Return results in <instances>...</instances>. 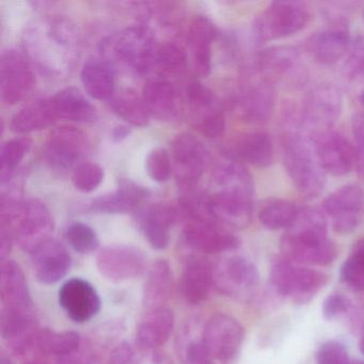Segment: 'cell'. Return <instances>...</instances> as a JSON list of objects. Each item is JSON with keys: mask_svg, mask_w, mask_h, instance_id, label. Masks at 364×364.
<instances>
[{"mask_svg": "<svg viewBox=\"0 0 364 364\" xmlns=\"http://www.w3.org/2000/svg\"><path fill=\"white\" fill-rule=\"evenodd\" d=\"M363 18H364V12H363Z\"/></svg>", "mask_w": 364, "mask_h": 364, "instance_id": "58", "label": "cell"}, {"mask_svg": "<svg viewBox=\"0 0 364 364\" xmlns=\"http://www.w3.org/2000/svg\"><path fill=\"white\" fill-rule=\"evenodd\" d=\"M57 117L77 123L95 122L97 112L95 106L75 87L63 89L50 97Z\"/></svg>", "mask_w": 364, "mask_h": 364, "instance_id": "33", "label": "cell"}, {"mask_svg": "<svg viewBox=\"0 0 364 364\" xmlns=\"http://www.w3.org/2000/svg\"><path fill=\"white\" fill-rule=\"evenodd\" d=\"M214 287L213 266L199 253L186 255L180 279V293L191 306L202 304Z\"/></svg>", "mask_w": 364, "mask_h": 364, "instance_id": "23", "label": "cell"}, {"mask_svg": "<svg viewBox=\"0 0 364 364\" xmlns=\"http://www.w3.org/2000/svg\"><path fill=\"white\" fill-rule=\"evenodd\" d=\"M274 102V86L261 78L242 89L234 105L242 120L252 124H263L272 117Z\"/></svg>", "mask_w": 364, "mask_h": 364, "instance_id": "25", "label": "cell"}, {"mask_svg": "<svg viewBox=\"0 0 364 364\" xmlns=\"http://www.w3.org/2000/svg\"><path fill=\"white\" fill-rule=\"evenodd\" d=\"M208 364H213V362H210V363H208Z\"/></svg>", "mask_w": 364, "mask_h": 364, "instance_id": "57", "label": "cell"}, {"mask_svg": "<svg viewBox=\"0 0 364 364\" xmlns=\"http://www.w3.org/2000/svg\"><path fill=\"white\" fill-rule=\"evenodd\" d=\"M173 291V274L166 259H157L149 267L144 287V304L149 310L165 308Z\"/></svg>", "mask_w": 364, "mask_h": 364, "instance_id": "32", "label": "cell"}, {"mask_svg": "<svg viewBox=\"0 0 364 364\" xmlns=\"http://www.w3.org/2000/svg\"><path fill=\"white\" fill-rule=\"evenodd\" d=\"M108 104L116 116L133 127H146L152 118L144 103V97H139L131 89L114 93Z\"/></svg>", "mask_w": 364, "mask_h": 364, "instance_id": "37", "label": "cell"}, {"mask_svg": "<svg viewBox=\"0 0 364 364\" xmlns=\"http://www.w3.org/2000/svg\"><path fill=\"white\" fill-rule=\"evenodd\" d=\"M323 208L336 233H351L363 219V189L357 184L344 185L323 200Z\"/></svg>", "mask_w": 364, "mask_h": 364, "instance_id": "15", "label": "cell"}, {"mask_svg": "<svg viewBox=\"0 0 364 364\" xmlns=\"http://www.w3.org/2000/svg\"><path fill=\"white\" fill-rule=\"evenodd\" d=\"M146 170L151 180L164 183L172 173V161L169 153L163 148H156L149 153L146 159Z\"/></svg>", "mask_w": 364, "mask_h": 364, "instance_id": "46", "label": "cell"}, {"mask_svg": "<svg viewBox=\"0 0 364 364\" xmlns=\"http://www.w3.org/2000/svg\"><path fill=\"white\" fill-rule=\"evenodd\" d=\"M342 110V93L336 87L323 85L306 95L297 122L314 135L331 129L340 118Z\"/></svg>", "mask_w": 364, "mask_h": 364, "instance_id": "11", "label": "cell"}, {"mask_svg": "<svg viewBox=\"0 0 364 364\" xmlns=\"http://www.w3.org/2000/svg\"><path fill=\"white\" fill-rule=\"evenodd\" d=\"M257 63L262 78L272 86H298L306 78V68L299 53L289 46H274L262 50Z\"/></svg>", "mask_w": 364, "mask_h": 364, "instance_id": "14", "label": "cell"}, {"mask_svg": "<svg viewBox=\"0 0 364 364\" xmlns=\"http://www.w3.org/2000/svg\"><path fill=\"white\" fill-rule=\"evenodd\" d=\"M97 267L109 280L124 282L137 278L144 272L146 257L135 247L112 245L97 253Z\"/></svg>", "mask_w": 364, "mask_h": 364, "instance_id": "18", "label": "cell"}, {"mask_svg": "<svg viewBox=\"0 0 364 364\" xmlns=\"http://www.w3.org/2000/svg\"><path fill=\"white\" fill-rule=\"evenodd\" d=\"M360 349H361L362 353H364V333L362 334L361 340H360Z\"/></svg>", "mask_w": 364, "mask_h": 364, "instance_id": "54", "label": "cell"}, {"mask_svg": "<svg viewBox=\"0 0 364 364\" xmlns=\"http://www.w3.org/2000/svg\"><path fill=\"white\" fill-rule=\"evenodd\" d=\"M144 103L151 117L157 120H176L182 112V100L178 89L169 80L154 78L149 80L142 92Z\"/></svg>", "mask_w": 364, "mask_h": 364, "instance_id": "27", "label": "cell"}, {"mask_svg": "<svg viewBox=\"0 0 364 364\" xmlns=\"http://www.w3.org/2000/svg\"><path fill=\"white\" fill-rule=\"evenodd\" d=\"M88 138L80 129L72 127H56L50 132L44 148L48 165L57 171L75 169L88 154Z\"/></svg>", "mask_w": 364, "mask_h": 364, "instance_id": "12", "label": "cell"}, {"mask_svg": "<svg viewBox=\"0 0 364 364\" xmlns=\"http://www.w3.org/2000/svg\"><path fill=\"white\" fill-rule=\"evenodd\" d=\"M282 159L294 186L306 199L321 195L327 182L312 137L299 129L287 132L282 138Z\"/></svg>", "mask_w": 364, "mask_h": 364, "instance_id": "4", "label": "cell"}, {"mask_svg": "<svg viewBox=\"0 0 364 364\" xmlns=\"http://www.w3.org/2000/svg\"><path fill=\"white\" fill-rule=\"evenodd\" d=\"M355 138V167L360 178H364V114H359L353 120Z\"/></svg>", "mask_w": 364, "mask_h": 364, "instance_id": "48", "label": "cell"}, {"mask_svg": "<svg viewBox=\"0 0 364 364\" xmlns=\"http://www.w3.org/2000/svg\"><path fill=\"white\" fill-rule=\"evenodd\" d=\"M360 101H361L362 105L364 107V91H362L361 95H360Z\"/></svg>", "mask_w": 364, "mask_h": 364, "instance_id": "55", "label": "cell"}, {"mask_svg": "<svg viewBox=\"0 0 364 364\" xmlns=\"http://www.w3.org/2000/svg\"><path fill=\"white\" fill-rule=\"evenodd\" d=\"M346 73L353 80L364 82V41L358 42L346 63Z\"/></svg>", "mask_w": 364, "mask_h": 364, "instance_id": "49", "label": "cell"}, {"mask_svg": "<svg viewBox=\"0 0 364 364\" xmlns=\"http://www.w3.org/2000/svg\"><path fill=\"white\" fill-rule=\"evenodd\" d=\"M172 168L185 191L196 188L210 163V153L196 136L182 133L171 144Z\"/></svg>", "mask_w": 364, "mask_h": 364, "instance_id": "10", "label": "cell"}, {"mask_svg": "<svg viewBox=\"0 0 364 364\" xmlns=\"http://www.w3.org/2000/svg\"><path fill=\"white\" fill-rule=\"evenodd\" d=\"M0 225L7 227L25 252L33 253L52 238L54 223L46 204L20 195L3 193L0 199Z\"/></svg>", "mask_w": 364, "mask_h": 364, "instance_id": "3", "label": "cell"}, {"mask_svg": "<svg viewBox=\"0 0 364 364\" xmlns=\"http://www.w3.org/2000/svg\"><path fill=\"white\" fill-rule=\"evenodd\" d=\"M58 119L52 99H39L18 110L12 118L11 131L28 134L50 127Z\"/></svg>", "mask_w": 364, "mask_h": 364, "instance_id": "35", "label": "cell"}, {"mask_svg": "<svg viewBox=\"0 0 364 364\" xmlns=\"http://www.w3.org/2000/svg\"><path fill=\"white\" fill-rule=\"evenodd\" d=\"M31 148V140L28 137H18L8 140L0 151V180L1 185L11 180L23 159Z\"/></svg>", "mask_w": 364, "mask_h": 364, "instance_id": "40", "label": "cell"}, {"mask_svg": "<svg viewBox=\"0 0 364 364\" xmlns=\"http://www.w3.org/2000/svg\"><path fill=\"white\" fill-rule=\"evenodd\" d=\"M216 36V27L206 16H196L189 24L187 43L193 70L200 77H206L212 70V46Z\"/></svg>", "mask_w": 364, "mask_h": 364, "instance_id": "26", "label": "cell"}, {"mask_svg": "<svg viewBox=\"0 0 364 364\" xmlns=\"http://www.w3.org/2000/svg\"><path fill=\"white\" fill-rule=\"evenodd\" d=\"M59 304L65 314L82 323L99 314L102 308L101 298L89 281L80 278L68 280L59 289Z\"/></svg>", "mask_w": 364, "mask_h": 364, "instance_id": "20", "label": "cell"}, {"mask_svg": "<svg viewBox=\"0 0 364 364\" xmlns=\"http://www.w3.org/2000/svg\"><path fill=\"white\" fill-rule=\"evenodd\" d=\"M14 242V237L12 232L7 227L0 225V261L9 259Z\"/></svg>", "mask_w": 364, "mask_h": 364, "instance_id": "52", "label": "cell"}, {"mask_svg": "<svg viewBox=\"0 0 364 364\" xmlns=\"http://www.w3.org/2000/svg\"><path fill=\"white\" fill-rule=\"evenodd\" d=\"M187 102L195 127L210 139H217L225 133V118L210 89L198 80L187 86Z\"/></svg>", "mask_w": 364, "mask_h": 364, "instance_id": "17", "label": "cell"}, {"mask_svg": "<svg viewBox=\"0 0 364 364\" xmlns=\"http://www.w3.org/2000/svg\"><path fill=\"white\" fill-rule=\"evenodd\" d=\"M244 328L225 313L212 315L203 327V343L212 359L231 364L237 359L244 342Z\"/></svg>", "mask_w": 364, "mask_h": 364, "instance_id": "9", "label": "cell"}, {"mask_svg": "<svg viewBox=\"0 0 364 364\" xmlns=\"http://www.w3.org/2000/svg\"><path fill=\"white\" fill-rule=\"evenodd\" d=\"M325 215L315 208H299L297 218L281 240V247L310 248L328 242Z\"/></svg>", "mask_w": 364, "mask_h": 364, "instance_id": "21", "label": "cell"}, {"mask_svg": "<svg viewBox=\"0 0 364 364\" xmlns=\"http://www.w3.org/2000/svg\"><path fill=\"white\" fill-rule=\"evenodd\" d=\"M214 287L223 295L248 301L257 294L259 284L257 268L246 257H225L213 266Z\"/></svg>", "mask_w": 364, "mask_h": 364, "instance_id": "8", "label": "cell"}, {"mask_svg": "<svg viewBox=\"0 0 364 364\" xmlns=\"http://www.w3.org/2000/svg\"><path fill=\"white\" fill-rule=\"evenodd\" d=\"M317 364H350L348 351L336 341H327L316 353Z\"/></svg>", "mask_w": 364, "mask_h": 364, "instance_id": "47", "label": "cell"}, {"mask_svg": "<svg viewBox=\"0 0 364 364\" xmlns=\"http://www.w3.org/2000/svg\"><path fill=\"white\" fill-rule=\"evenodd\" d=\"M178 219L176 208L165 203L148 204L138 210L140 232L153 249L165 250L170 244V231Z\"/></svg>", "mask_w": 364, "mask_h": 364, "instance_id": "22", "label": "cell"}, {"mask_svg": "<svg viewBox=\"0 0 364 364\" xmlns=\"http://www.w3.org/2000/svg\"><path fill=\"white\" fill-rule=\"evenodd\" d=\"M299 208L285 200H270L259 210V223L268 230H287L297 218Z\"/></svg>", "mask_w": 364, "mask_h": 364, "instance_id": "39", "label": "cell"}, {"mask_svg": "<svg viewBox=\"0 0 364 364\" xmlns=\"http://www.w3.org/2000/svg\"><path fill=\"white\" fill-rule=\"evenodd\" d=\"M186 50L176 42L168 41L157 46L154 69H159L163 74L178 75L186 70Z\"/></svg>", "mask_w": 364, "mask_h": 364, "instance_id": "41", "label": "cell"}, {"mask_svg": "<svg viewBox=\"0 0 364 364\" xmlns=\"http://www.w3.org/2000/svg\"><path fill=\"white\" fill-rule=\"evenodd\" d=\"M355 364H364V362H357V363Z\"/></svg>", "mask_w": 364, "mask_h": 364, "instance_id": "56", "label": "cell"}, {"mask_svg": "<svg viewBox=\"0 0 364 364\" xmlns=\"http://www.w3.org/2000/svg\"><path fill=\"white\" fill-rule=\"evenodd\" d=\"M148 189L131 180L119 181L118 189L114 193L100 196L90 204L92 212L103 214H125L139 208L149 197Z\"/></svg>", "mask_w": 364, "mask_h": 364, "instance_id": "30", "label": "cell"}, {"mask_svg": "<svg viewBox=\"0 0 364 364\" xmlns=\"http://www.w3.org/2000/svg\"><path fill=\"white\" fill-rule=\"evenodd\" d=\"M236 153L240 159L255 167L267 168L274 163V142L267 133L252 132L238 140Z\"/></svg>", "mask_w": 364, "mask_h": 364, "instance_id": "36", "label": "cell"}, {"mask_svg": "<svg viewBox=\"0 0 364 364\" xmlns=\"http://www.w3.org/2000/svg\"><path fill=\"white\" fill-rule=\"evenodd\" d=\"M131 134V129L127 125H118L112 131V139L114 141H122L125 138L129 137Z\"/></svg>", "mask_w": 364, "mask_h": 364, "instance_id": "53", "label": "cell"}, {"mask_svg": "<svg viewBox=\"0 0 364 364\" xmlns=\"http://www.w3.org/2000/svg\"><path fill=\"white\" fill-rule=\"evenodd\" d=\"M138 14L141 18V25L154 36L155 31H173L176 28V8L170 3H139L136 4Z\"/></svg>", "mask_w": 364, "mask_h": 364, "instance_id": "38", "label": "cell"}, {"mask_svg": "<svg viewBox=\"0 0 364 364\" xmlns=\"http://www.w3.org/2000/svg\"><path fill=\"white\" fill-rule=\"evenodd\" d=\"M341 280L355 291H364V238L353 246L341 267Z\"/></svg>", "mask_w": 364, "mask_h": 364, "instance_id": "42", "label": "cell"}, {"mask_svg": "<svg viewBox=\"0 0 364 364\" xmlns=\"http://www.w3.org/2000/svg\"><path fill=\"white\" fill-rule=\"evenodd\" d=\"M269 279L272 289L279 296L293 298L296 304H306L325 287L328 276L318 270L280 259L272 263Z\"/></svg>", "mask_w": 364, "mask_h": 364, "instance_id": "6", "label": "cell"}, {"mask_svg": "<svg viewBox=\"0 0 364 364\" xmlns=\"http://www.w3.org/2000/svg\"><path fill=\"white\" fill-rule=\"evenodd\" d=\"M0 304L1 309L33 308L26 277L14 259H6L0 266Z\"/></svg>", "mask_w": 364, "mask_h": 364, "instance_id": "29", "label": "cell"}, {"mask_svg": "<svg viewBox=\"0 0 364 364\" xmlns=\"http://www.w3.org/2000/svg\"><path fill=\"white\" fill-rule=\"evenodd\" d=\"M33 272L41 284L52 285L63 280L71 269L72 257L68 249L54 238L31 253Z\"/></svg>", "mask_w": 364, "mask_h": 364, "instance_id": "24", "label": "cell"}, {"mask_svg": "<svg viewBox=\"0 0 364 364\" xmlns=\"http://www.w3.org/2000/svg\"><path fill=\"white\" fill-rule=\"evenodd\" d=\"M309 20L308 9L300 1H274L252 25L257 43L282 39L299 33Z\"/></svg>", "mask_w": 364, "mask_h": 364, "instance_id": "7", "label": "cell"}, {"mask_svg": "<svg viewBox=\"0 0 364 364\" xmlns=\"http://www.w3.org/2000/svg\"><path fill=\"white\" fill-rule=\"evenodd\" d=\"M183 240L187 248L199 255H217L240 245L238 238L214 218L189 221L183 231Z\"/></svg>", "mask_w": 364, "mask_h": 364, "instance_id": "16", "label": "cell"}, {"mask_svg": "<svg viewBox=\"0 0 364 364\" xmlns=\"http://www.w3.org/2000/svg\"><path fill=\"white\" fill-rule=\"evenodd\" d=\"M350 304L345 296L341 294H332L323 301V309H321L323 318L331 321L342 313L346 312Z\"/></svg>", "mask_w": 364, "mask_h": 364, "instance_id": "50", "label": "cell"}, {"mask_svg": "<svg viewBox=\"0 0 364 364\" xmlns=\"http://www.w3.org/2000/svg\"><path fill=\"white\" fill-rule=\"evenodd\" d=\"M33 65L26 55L8 50L0 58V95L8 105L24 101L35 87Z\"/></svg>", "mask_w": 364, "mask_h": 364, "instance_id": "13", "label": "cell"}, {"mask_svg": "<svg viewBox=\"0 0 364 364\" xmlns=\"http://www.w3.org/2000/svg\"><path fill=\"white\" fill-rule=\"evenodd\" d=\"M65 240L73 250L80 255L93 252L100 247L97 232L84 223H74L65 231Z\"/></svg>", "mask_w": 364, "mask_h": 364, "instance_id": "44", "label": "cell"}, {"mask_svg": "<svg viewBox=\"0 0 364 364\" xmlns=\"http://www.w3.org/2000/svg\"><path fill=\"white\" fill-rule=\"evenodd\" d=\"M27 58L42 74L60 78L70 73L78 57V38L71 21L48 16L36 21L23 36Z\"/></svg>", "mask_w": 364, "mask_h": 364, "instance_id": "1", "label": "cell"}, {"mask_svg": "<svg viewBox=\"0 0 364 364\" xmlns=\"http://www.w3.org/2000/svg\"><path fill=\"white\" fill-rule=\"evenodd\" d=\"M312 139L326 173L344 176L351 171L355 166V150L344 135L330 129L314 134Z\"/></svg>", "mask_w": 364, "mask_h": 364, "instance_id": "19", "label": "cell"}, {"mask_svg": "<svg viewBox=\"0 0 364 364\" xmlns=\"http://www.w3.org/2000/svg\"><path fill=\"white\" fill-rule=\"evenodd\" d=\"M103 168L91 161H84L78 165L72 173V182L77 191L89 193L95 191L104 180Z\"/></svg>", "mask_w": 364, "mask_h": 364, "instance_id": "45", "label": "cell"}, {"mask_svg": "<svg viewBox=\"0 0 364 364\" xmlns=\"http://www.w3.org/2000/svg\"><path fill=\"white\" fill-rule=\"evenodd\" d=\"M351 39L345 27L334 26L314 33L306 48L311 56L321 65H336L350 48Z\"/></svg>", "mask_w": 364, "mask_h": 364, "instance_id": "28", "label": "cell"}, {"mask_svg": "<svg viewBox=\"0 0 364 364\" xmlns=\"http://www.w3.org/2000/svg\"><path fill=\"white\" fill-rule=\"evenodd\" d=\"M184 336H181L178 344V357L183 364H208L212 358L206 350L203 343V330L197 336L188 326Z\"/></svg>", "mask_w": 364, "mask_h": 364, "instance_id": "43", "label": "cell"}, {"mask_svg": "<svg viewBox=\"0 0 364 364\" xmlns=\"http://www.w3.org/2000/svg\"><path fill=\"white\" fill-rule=\"evenodd\" d=\"M80 80L86 92L97 101H109L116 93L114 69L103 60H89L82 65Z\"/></svg>", "mask_w": 364, "mask_h": 364, "instance_id": "34", "label": "cell"}, {"mask_svg": "<svg viewBox=\"0 0 364 364\" xmlns=\"http://www.w3.org/2000/svg\"><path fill=\"white\" fill-rule=\"evenodd\" d=\"M212 186L214 191L208 195L210 216L225 227H248L252 220L255 193L248 169L238 159L225 157L215 167Z\"/></svg>", "mask_w": 364, "mask_h": 364, "instance_id": "2", "label": "cell"}, {"mask_svg": "<svg viewBox=\"0 0 364 364\" xmlns=\"http://www.w3.org/2000/svg\"><path fill=\"white\" fill-rule=\"evenodd\" d=\"M156 50L154 36L142 25L127 27L103 43L104 56L114 69L120 65L138 75L154 70Z\"/></svg>", "mask_w": 364, "mask_h": 364, "instance_id": "5", "label": "cell"}, {"mask_svg": "<svg viewBox=\"0 0 364 364\" xmlns=\"http://www.w3.org/2000/svg\"><path fill=\"white\" fill-rule=\"evenodd\" d=\"M176 325L173 311L168 308L150 311L140 321L136 342L144 350H153L169 340Z\"/></svg>", "mask_w": 364, "mask_h": 364, "instance_id": "31", "label": "cell"}, {"mask_svg": "<svg viewBox=\"0 0 364 364\" xmlns=\"http://www.w3.org/2000/svg\"><path fill=\"white\" fill-rule=\"evenodd\" d=\"M137 353L129 343H121L110 355V364H138Z\"/></svg>", "mask_w": 364, "mask_h": 364, "instance_id": "51", "label": "cell"}]
</instances>
